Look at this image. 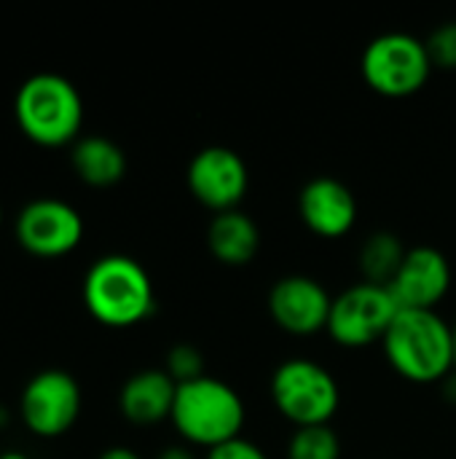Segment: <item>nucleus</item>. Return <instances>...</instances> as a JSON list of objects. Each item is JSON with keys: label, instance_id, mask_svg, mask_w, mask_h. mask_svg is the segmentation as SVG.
Instances as JSON below:
<instances>
[{"label": "nucleus", "instance_id": "f257e3e1", "mask_svg": "<svg viewBox=\"0 0 456 459\" xmlns=\"http://www.w3.org/2000/svg\"><path fill=\"white\" fill-rule=\"evenodd\" d=\"M86 312L105 328H134L156 312V290L148 269L124 253L97 258L81 285Z\"/></svg>", "mask_w": 456, "mask_h": 459}, {"label": "nucleus", "instance_id": "f03ea898", "mask_svg": "<svg viewBox=\"0 0 456 459\" xmlns=\"http://www.w3.org/2000/svg\"><path fill=\"white\" fill-rule=\"evenodd\" d=\"M13 118L22 134L40 148H70L81 137L83 97L59 73H35L13 94Z\"/></svg>", "mask_w": 456, "mask_h": 459}, {"label": "nucleus", "instance_id": "7ed1b4c3", "mask_svg": "<svg viewBox=\"0 0 456 459\" xmlns=\"http://www.w3.org/2000/svg\"><path fill=\"white\" fill-rule=\"evenodd\" d=\"M387 363L409 382L435 385L454 371V325L438 312L400 309L382 342Z\"/></svg>", "mask_w": 456, "mask_h": 459}, {"label": "nucleus", "instance_id": "20e7f679", "mask_svg": "<svg viewBox=\"0 0 456 459\" xmlns=\"http://www.w3.org/2000/svg\"><path fill=\"white\" fill-rule=\"evenodd\" d=\"M245 420V401L231 385L212 377L177 385L169 422L188 446L210 452L234 438H242Z\"/></svg>", "mask_w": 456, "mask_h": 459}, {"label": "nucleus", "instance_id": "39448f33", "mask_svg": "<svg viewBox=\"0 0 456 459\" xmlns=\"http://www.w3.org/2000/svg\"><path fill=\"white\" fill-rule=\"evenodd\" d=\"M274 409L296 428L331 425L341 406V390L333 374L309 358H290L271 374Z\"/></svg>", "mask_w": 456, "mask_h": 459}, {"label": "nucleus", "instance_id": "423d86ee", "mask_svg": "<svg viewBox=\"0 0 456 459\" xmlns=\"http://www.w3.org/2000/svg\"><path fill=\"white\" fill-rule=\"evenodd\" d=\"M433 70L435 67L425 40L409 32H384L374 38L360 59V73L368 89L390 100H403L422 91Z\"/></svg>", "mask_w": 456, "mask_h": 459}, {"label": "nucleus", "instance_id": "0eeeda50", "mask_svg": "<svg viewBox=\"0 0 456 459\" xmlns=\"http://www.w3.org/2000/svg\"><path fill=\"white\" fill-rule=\"evenodd\" d=\"M83 409L78 379L65 368H43L27 379L19 395V420L35 438H59L73 430Z\"/></svg>", "mask_w": 456, "mask_h": 459}, {"label": "nucleus", "instance_id": "6e6552de", "mask_svg": "<svg viewBox=\"0 0 456 459\" xmlns=\"http://www.w3.org/2000/svg\"><path fill=\"white\" fill-rule=\"evenodd\" d=\"M398 312L400 307L395 304L390 288L357 282L344 293L333 296L328 333L344 350H363L371 344H382Z\"/></svg>", "mask_w": 456, "mask_h": 459}, {"label": "nucleus", "instance_id": "1a4fd4ad", "mask_svg": "<svg viewBox=\"0 0 456 459\" xmlns=\"http://www.w3.org/2000/svg\"><path fill=\"white\" fill-rule=\"evenodd\" d=\"M19 247L35 258H65L83 242V215L65 199H30L13 221Z\"/></svg>", "mask_w": 456, "mask_h": 459}, {"label": "nucleus", "instance_id": "9d476101", "mask_svg": "<svg viewBox=\"0 0 456 459\" xmlns=\"http://www.w3.org/2000/svg\"><path fill=\"white\" fill-rule=\"evenodd\" d=\"M185 183L191 196L202 207L220 215L228 210H239L250 188V172L245 159L234 148L207 145L191 159L185 169Z\"/></svg>", "mask_w": 456, "mask_h": 459}, {"label": "nucleus", "instance_id": "9b49d317", "mask_svg": "<svg viewBox=\"0 0 456 459\" xmlns=\"http://www.w3.org/2000/svg\"><path fill=\"white\" fill-rule=\"evenodd\" d=\"M333 296L323 282L306 274H288L269 290V315L290 336H314L328 331Z\"/></svg>", "mask_w": 456, "mask_h": 459}, {"label": "nucleus", "instance_id": "f8f14e48", "mask_svg": "<svg viewBox=\"0 0 456 459\" xmlns=\"http://www.w3.org/2000/svg\"><path fill=\"white\" fill-rule=\"evenodd\" d=\"M452 264L438 247H409L395 280L390 282V293L400 309L438 312V304L452 290Z\"/></svg>", "mask_w": 456, "mask_h": 459}, {"label": "nucleus", "instance_id": "ddd939ff", "mask_svg": "<svg viewBox=\"0 0 456 459\" xmlns=\"http://www.w3.org/2000/svg\"><path fill=\"white\" fill-rule=\"evenodd\" d=\"M298 215L312 234L339 239L357 223V199L347 183L336 178H314L298 194Z\"/></svg>", "mask_w": 456, "mask_h": 459}, {"label": "nucleus", "instance_id": "4468645a", "mask_svg": "<svg viewBox=\"0 0 456 459\" xmlns=\"http://www.w3.org/2000/svg\"><path fill=\"white\" fill-rule=\"evenodd\" d=\"M177 382L164 368H145L132 374L118 393V411L126 422L148 428L172 417Z\"/></svg>", "mask_w": 456, "mask_h": 459}, {"label": "nucleus", "instance_id": "2eb2a0df", "mask_svg": "<svg viewBox=\"0 0 456 459\" xmlns=\"http://www.w3.org/2000/svg\"><path fill=\"white\" fill-rule=\"evenodd\" d=\"M207 247L223 266H247L261 250V229L242 210L212 215L207 226Z\"/></svg>", "mask_w": 456, "mask_h": 459}, {"label": "nucleus", "instance_id": "dca6fc26", "mask_svg": "<svg viewBox=\"0 0 456 459\" xmlns=\"http://www.w3.org/2000/svg\"><path fill=\"white\" fill-rule=\"evenodd\" d=\"M70 167L73 172L91 188H110L126 175V153L124 148L102 134H81L70 145Z\"/></svg>", "mask_w": 456, "mask_h": 459}, {"label": "nucleus", "instance_id": "f3484780", "mask_svg": "<svg viewBox=\"0 0 456 459\" xmlns=\"http://www.w3.org/2000/svg\"><path fill=\"white\" fill-rule=\"evenodd\" d=\"M406 253H409V247L392 231H376V234H371L363 242L360 258H357L363 282L390 288V282L395 280V274H398Z\"/></svg>", "mask_w": 456, "mask_h": 459}, {"label": "nucleus", "instance_id": "a211bd4d", "mask_svg": "<svg viewBox=\"0 0 456 459\" xmlns=\"http://www.w3.org/2000/svg\"><path fill=\"white\" fill-rule=\"evenodd\" d=\"M288 459H341V438L331 425L296 428L288 444Z\"/></svg>", "mask_w": 456, "mask_h": 459}, {"label": "nucleus", "instance_id": "6ab92c4d", "mask_svg": "<svg viewBox=\"0 0 456 459\" xmlns=\"http://www.w3.org/2000/svg\"><path fill=\"white\" fill-rule=\"evenodd\" d=\"M164 371H167L177 385L202 379V377H207V374H204V355H202L199 347H194V344H175V347L167 352Z\"/></svg>", "mask_w": 456, "mask_h": 459}, {"label": "nucleus", "instance_id": "aec40b11", "mask_svg": "<svg viewBox=\"0 0 456 459\" xmlns=\"http://www.w3.org/2000/svg\"><path fill=\"white\" fill-rule=\"evenodd\" d=\"M433 67L438 70H456V22H443L430 32L425 40Z\"/></svg>", "mask_w": 456, "mask_h": 459}, {"label": "nucleus", "instance_id": "412c9836", "mask_svg": "<svg viewBox=\"0 0 456 459\" xmlns=\"http://www.w3.org/2000/svg\"><path fill=\"white\" fill-rule=\"evenodd\" d=\"M204 459H269L266 457V452L261 449V446H255L253 441H247V438H234V441H228V444H223V446H215V449H210Z\"/></svg>", "mask_w": 456, "mask_h": 459}, {"label": "nucleus", "instance_id": "4be33fe9", "mask_svg": "<svg viewBox=\"0 0 456 459\" xmlns=\"http://www.w3.org/2000/svg\"><path fill=\"white\" fill-rule=\"evenodd\" d=\"M97 459H142V455H137L129 446H110V449H105Z\"/></svg>", "mask_w": 456, "mask_h": 459}, {"label": "nucleus", "instance_id": "5701e85b", "mask_svg": "<svg viewBox=\"0 0 456 459\" xmlns=\"http://www.w3.org/2000/svg\"><path fill=\"white\" fill-rule=\"evenodd\" d=\"M156 459H196V455L191 452V446H167Z\"/></svg>", "mask_w": 456, "mask_h": 459}, {"label": "nucleus", "instance_id": "b1692460", "mask_svg": "<svg viewBox=\"0 0 456 459\" xmlns=\"http://www.w3.org/2000/svg\"><path fill=\"white\" fill-rule=\"evenodd\" d=\"M443 395H446L452 403H456V368L443 379Z\"/></svg>", "mask_w": 456, "mask_h": 459}, {"label": "nucleus", "instance_id": "393cba45", "mask_svg": "<svg viewBox=\"0 0 456 459\" xmlns=\"http://www.w3.org/2000/svg\"><path fill=\"white\" fill-rule=\"evenodd\" d=\"M0 459H30L24 452H16V449H8V452H3Z\"/></svg>", "mask_w": 456, "mask_h": 459}, {"label": "nucleus", "instance_id": "a878e982", "mask_svg": "<svg viewBox=\"0 0 456 459\" xmlns=\"http://www.w3.org/2000/svg\"><path fill=\"white\" fill-rule=\"evenodd\" d=\"M454 368H456V323H454Z\"/></svg>", "mask_w": 456, "mask_h": 459}, {"label": "nucleus", "instance_id": "bb28decb", "mask_svg": "<svg viewBox=\"0 0 456 459\" xmlns=\"http://www.w3.org/2000/svg\"><path fill=\"white\" fill-rule=\"evenodd\" d=\"M0 229H3V204H0Z\"/></svg>", "mask_w": 456, "mask_h": 459}]
</instances>
